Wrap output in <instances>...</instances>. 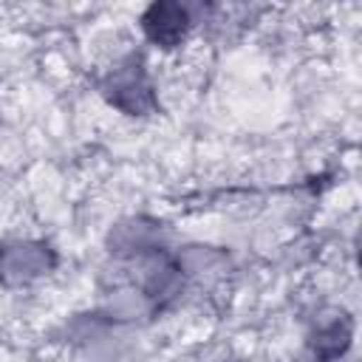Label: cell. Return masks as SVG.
I'll use <instances>...</instances> for the list:
<instances>
[{
  "label": "cell",
  "instance_id": "1",
  "mask_svg": "<svg viewBox=\"0 0 362 362\" xmlns=\"http://www.w3.org/2000/svg\"><path fill=\"white\" fill-rule=\"evenodd\" d=\"M102 93L113 107H119L127 116H150L158 107V99L153 93L144 59L139 54H130L122 59L105 79H102Z\"/></svg>",
  "mask_w": 362,
  "mask_h": 362
},
{
  "label": "cell",
  "instance_id": "2",
  "mask_svg": "<svg viewBox=\"0 0 362 362\" xmlns=\"http://www.w3.org/2000/svg\"><path fill=\"white\" fill-rule=\"evenodd\" d=\"M57 263L54 252L45 243H6L0 246V283L6 286H20L28 283L40 274H45Z\"/></svg>",
  "mask_w": 362,
  "mask_h": 362
},
{
  "label": "cell",
  "instance_id": "3",
  "mask_svg": "<svg viewBox=\"0 0 362 362\" xmlns=\"http://www.w3.org/2000/svg\"><path fill=\"white\" fill-rule=\"evenodd\" d=\"M141 28L153 45L175 48L189 28V11L181 3H153L141 17Z\"/></svg>",
  "mask_w": 362,
  "mask_h": 362
},
{
  "label": "cell",
  "instance_id": "4",
  "mask_svg": "<svg viewBox=\"0 0 362 362\" xmlns=\"http://www.w3.org/2000/svg\"><path fill=\"white\" fill-rule=\"evenodd\" d=\"M351 342V322L345 317L317 328V334L311 337V351H314V359L317 362H337L345 348Z\"/></svg>",
  "mask_w": 362,
  "mask_h": 362
},
{
  "label": "cell",
  "instance_id": "5",
  "mask_svg": "<svg viewBox=\"0 0 362 362\" xmlns=\"http://www.w3.org/2000/svg\"><path fill=\"white\" fill-rule=\"evenodd\" d=\"M110 246L116 252H153L156 249V226L144 223V221H127L119 223L116 232L110 235Z\"/></svg>",
  "mask_w": 362,
  "mask_h": 362
}]
</instances>
